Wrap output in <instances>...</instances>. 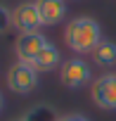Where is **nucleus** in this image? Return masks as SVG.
<instances>
[{"label":"nucleus","mask_w":116,"mask_h":121,"mask_svg":"<svg viewBox=\"0 0 116 121\" xmlns=\"http://www.w3.org/2000/svg\"><path fill=\"white\" fill-rule=\"evenodd\" d=\"M38 71L29 62H14L7 69V88L17 95H29L38 88Z\"/></svg>","instance_id":"obj_3"},{"label":"nucleus","mask_w":116,"mask_h":121,"mask_svg":"<svg viewBox=\"0 0 116 121\" xmlns=\"http://www.w3.org/2000/svg\"><path fill=\"white\" fill-rule=\"evenodd\" d=\"M43 26H57L66 19V0H36Z\"/></svg>","instance_id":"obj_7"},{"label":"nucleus","mask_w":116,"mask_h":121,"mask_svg":"<svg viewBox=\"0 0 116 121\" xmlns=\"http://www.w3.org/2000/svg\"><path fill=\"white\" fill-rule=\"evenodd\" d=\"M57 121H90V119H88L85 114H76V112H74V114H62Z\"/></svg>","instance_id":"obj_12"},{"label":"nucleus","mask_w":116,"mask_h":121,"mask_svg":"<svg viewBox=\"0 0 116 121\" xmlns=\"http://www.w3.org/2000/svg\"><path fill=\"white\" fill-rule=\"evenodd\" d=\"M5 109V97H3V93H0V112Z\"/></svg>","instance_id":"obj_13"},{"label":"nucleus","mask_w":116,"mask_h":121,"mask_svg":"<svg viewBox=\"0 0 116 121\" xmlns=\"http://www.w3.org/2000/svg\"><path fill=\"white\" fill-rule=\"evenodd\" d=\"M59 81L69 90L85 88L88 83H92V67L85 62L81 55L69 57V59H64L62 67H59Z\"/></svg>","instance_id":"obj_2"},{"label":"nucleus","mask_w":116,"mask_h":121,"mask_svg":"<svg viewBox=\"0 0 116 121\" xmlns=\"http://www.w3.org/2000/svg\"><path fill=\"white\" fill-rule=\"evenodd\" d=\"M64 43L76 55H92V50L102 43V26L92 17H74L64 26Z\"/></svg>","instance_id":"obj_1"},{"label":"nucleus","mask_w":116,"mask_h":121,"mask_svg":"<svg viewBox=\"0 0 116 121\" xmlns=\"http://www.w3.org/2000/svg\"><path fill=\"white\" fill-rule=\"evenodd\" d=\"M57 119H59V114L54 112L52 104H36L14 121H57Z\"/></svg>","instance_id":"obj_10"},{"label":"nucleus","mask_w":116,"mask_h":121,"mask_svg":"<svg viewBox=\"0 0 116 121\" xmlns=\"http://www.w3.org/2000/svg\"><path fill=\"white\" fill-rule=\"evenodd\" d=\"M90 97H92L95 107H99L104 112H116V74L107 71V74L92 78Z\"/></svg>","instance_id":"obj_4"},{"label":"nucleus","mask_w":116,"mask_h":121,"mask_svg":"<svg viewBox=\"0 0 116 121\" xmlns=\"http://www.w3.org/2000/svg\"><path fill=\"white\" fill-rule=\"evenodd\" d=\"M10 29H14L12 26V10L0 3V36H5Z\"/></svg>","instance_id":"obj_11"},{"label":"nucleus","mask_w":116,"mask_h":121,"mask_svg":"<svg viewBox=\"0 0 116 121\" xmlns=\"http://www.w3.org/2000/svg\"><path fill=\"white\" fill-rule=\"evenodd\" d=\"M62 52H59V48H57L54 43H47L36 57H33V62H31V67L38 71V74H50V71H54V69H59L62 67Z\"/></svg>","instance_id":"obj_8"},{"label":"nucleus","mask_w":116,"mask_h":121,"mask_svg":"<svg viewBox=\"0 0 116 121\" xmlns=\"http://www.w3.org/2000/svg\"><path fill=\"white\" fill-rule=\"evenodd\" d=\"M50 40L40 33V31H33V33H19L17 40H14V55H17V62H33V57L47 45Z\"/></svg>","instance_id":"obj_6"},{"label":"nucleus","mask_w":116,"mask_h":121,"mask_svg":"<svg viewBox=\"0 0 116 121\" xmlns=\"http://www.w3.org/2000/svg\"><path fill=\"white\" fill-rule=\"evenodd\" d=\"M92 62L97 67H104V69L114 67L116 64V43L109 38H102V43L92 50Z\"/></svg>","instance_id":"obj_9"},{"label":"nucleus","mask_w":116,"mask_h":121,"mask_svg":"<svg viewBox=\"0 0 116 121\" xmlns=\"http://www.w3.org/2000/svg\"><path fill=\"white\" fill-rule=\"evenodd\" d=\"M12 26L19 31V33H33V31H40L43 26V19L38 14V7H36V0H26V3H19L14 10H12Z\"/></svg>","instance_id":"obj_5"}]
</instances>
